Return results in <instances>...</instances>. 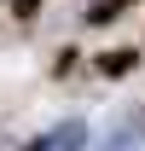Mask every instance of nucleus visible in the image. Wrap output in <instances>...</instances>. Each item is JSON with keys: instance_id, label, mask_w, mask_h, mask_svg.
I'll use <instances>...</instances> for the list:
<instances>
[{"instance_id": "2", "label": "nucleus", "mask_w": 145, "mask_h": 151, "mask_svg": "<svg viewBox=\"0 0 145 151\" xmlns=\"http://www.w3.org/2000/svg\"><path fill=\"white\" fill-rule=\"evenodd\" d=\"M105 151H145V122H122V128L105 139Z\"/></svg>"}, {"instance_id": "1", "label": "nucleus", "mask_w": 145, "mask_h": 151, "mask_svg": "<svg viewBox=\"0 0 145 151\" xmlns=\"http://www.w3.org/2000/svg\"><path fill=\"white\" fill-rule=\"evenodd\" d=\"M81 145H87V128H81V122H58V128L41 134L29 151H81Z\"/></svg>"}]
</instances>
